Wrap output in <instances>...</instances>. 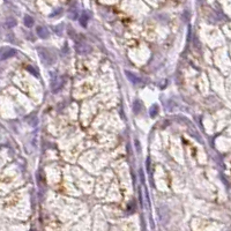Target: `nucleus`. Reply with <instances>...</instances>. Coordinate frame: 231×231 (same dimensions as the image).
<instances>
[{
  "instance_id": "nucleus-1",
  "label": "nucleus",
  "mask_w": 231,
  "mask_h": 231,
  "mask_svg": "<svg viewBox=\"0 0 231 231\" xmlns=\"http://www.w3.org/2000/svg\"><path fill=\"white\" fill-rule=\"evenodd\" d=\"M37 34L40 38H47L49 37V30L45 27H37Z\"/></svg>"
},
{
  "instance_id": "nucleus-2",
  "label": "nucleus",
  "mask_w": 231,
  "mask_h": 231,
  "mask_svg": "<svg viewBox=\"0 0 231 231\" xmlns=\"http://www.w3.org/2000/svg\"><path fill=\"white\" fill-rule=\"evenodd\" d=\"M23 23H24V26H26V27L30 28V27H33V26H34V19H33L31 16H29V15H26V16H24V19H23Z\"/></svg>"
},
{
  "instance_id": "nucleus-3",
  "label": "nucleus",
  "mask_w": 231,
  "mask_h": 231,
  "mask_svg": "<svg viewBox=\"0 0 231 231\" xmlns=\"http://www.w3.org/2000/svg\"><path fill=\"white\" fill-rule=\"evenodd\" d=\"M15 50H8L7 52H4L2 55H1V57H0V59L1 60H5V59H7V58H11V57H13L14 55H15Z\"/></svg>"
},
{
  "instance_id": "nucleus-4",
  "label": "nucleus",
  "mask_w": 231,
  "mask_h": 231,
  "mask_svg": "<svg viewBox=\"0 0 231 231\" xmlns=\"http://www.w3.org/2000/svg\"><path fill=\"white\" fill-rule=\"evenodd\" d=\"M88 21H89V16H88L86 13H83V14L80 16V23H81L83 27H86V26H87Z\"/></svg>"
},
{
  "instance_id": "nucleus-5",
  "label": "nucleus",
  "mask_w": 231,
  "mask_h": 231,
  "mask_svg": "<svg viewBox=\"0 0 231 231\" xmlns=\"http://www.w3.org/2000/svg\"><path fill=\"white\" fill-rule=\"evenodd\" d=\"M6 24H7V27H9V28H11V27H14V26L16 24V21H15L14 19H9L7 22H6Z\"/></svg>"
}]
</instances>
